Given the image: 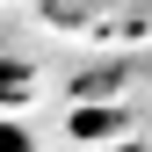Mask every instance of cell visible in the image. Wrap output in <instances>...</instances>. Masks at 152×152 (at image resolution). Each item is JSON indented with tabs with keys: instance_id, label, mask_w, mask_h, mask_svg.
I'll use <instances>...</instances> for the list:
<instances>
[{
	"instance_id": "obj_1",
	"label": "cell",
	"mask_w": 152,
	"mask_h": 152,
	"mask_svg": "<svg viewBox=\"0 0 152 152\" xmlns=\"http://www.w3.org/2000/svg\"><path fill=\"white\" fill-rule=\"evenodd\" d=\"M72 130H80V138H109V130H116V109H80Z\"/></svg>"
},
{
	"instance_id": "obj_2",
	"label": "cell",
	"mask_w": 152,
	"mask_h": 152,
	"mask_svg": "<svg viewBox=\"0 0 152 152\" xmlns=\"http://www.w3.org/2000/svg\"><path fill=\"white\" fill-rule=\"evenodd\" d=\"M0 152H36V138H29L15 116H0Z\"/></svg>"
},
{
	"instance_id": "obj_3",
	"label": "cell",
	"mask_w": 152,
	"mask_h": 152,
	"mask_svg": "<svg viewBox=\"0 0 152 152\" xmlns=\"http://www.w3.org/2000/svg\"><path fill=\"white\" fill-rule=\"evenodd\" d=\"M22 87H29V72H22V65H0V94H7V102H15Z\"/></svg>"
},
{
	"instance_id": "obj_4",
	"label": "cell",
	"mask_w": 152,
	"mask_h": 152,
	"mask_svg": "<svg viewBox=\"0 0 152 152\" xmlns=\"http://www.w3.org/2000/svg\"><path fill=\"white\" fill-rule=\"evenodd\" d=\"M102 152H145V145H102Z\"/></svg>"
}]
</instances>
